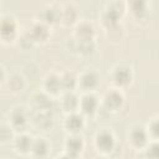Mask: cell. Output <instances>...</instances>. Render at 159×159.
Returning a JSON list of instances; mask_svg holds the SVG:
<instances>
[{
	"label": "cell",
	"mask_w": 159,
	"mask_h": 159,
	"mask_svg": "<svg viewBox=\"0 0 159 159\" xmlns=\"http://www.w3.org/2000/svg\"><path fill=\"white\" fill-rule=\"evenodd\" d=\"M43 88H45V93H47L48 96H56L58 94L62 88H61V82H60V75L56 73H50L45 77L43 81Z\"/></svg>",
	"instance_id": "cell-14"
},
{
	"label": "cell",
	"mask_w": 159,
	"mask_h": 159,
	"mask_svg": "<svg viewBox=\"0 0 159 159\" xmlns=\"http://www.w3.org/2000/svg\"><path fill=\"white\" fill-rule=\"evenodd\" d=\"M50 152V144L45 138H35L31 145V154L36 158H45Z\"/></svg>",
	"instance_id": "cell-16"
},
{
	"label": "cell",
	"mask_w": 159,
	"mask_h": 159,
	"mask_svg": "<svg viewBox=\"0 0 159 159\" xmlns=\"http://www.w3.org/2000/svg\"><path fill=\"white\" fill-rule=\"evenodd\" d=\"M147 129V133H148V137L149 139L152 140H157L158 139V118H152L148 123V125L145 127Z\"/></svg>",
	"instance_id": "cell-26"
},
{
	"label": "cell",
	"mask_w": 159,
	"mask_h": 159,
	"mask_svg": "<svg viewBox=\"0 0 159 159\" xmlns=\"http://www.w3.org/2000/svg\"><path fill=\"white\" fill-rule=\"evenodd\" d=\"M84 147L83 139L80 134H70L65 140V153L77 158L78 154L82 153Z\"/></svg>",
	"instance_id": "cell-10"
},
{
	"label": "cell",
	"mask_w": 159,
	"mask_h": 159,
	"mask_svg": "<svg viewBox=\"0 0 159 159\" xmlns=\"http://www.w3.org/2000/svg\"><path fill=\"white\" fill-rule=\"evenodd\" d=\"M94 27L88 21H80L75 29V37L78 41H91L94 40Z\"/></svg>",
	"instance_id": "cell-11"
},
{
	"label": "cell",
	"mask_w": 159,
	"mask_h": 159,
	"mask_svg": "<svg viewBox=\"0 0 159 159\" xmlns=\"http://www.w3.org/2000/svg\"><path fill=\"white\" fill-rule=\"evenodd\" d=\"M29 119H30V116L24 107H14L9 112V120H10L9 124L11 125L12 129L25 128Z\"/></svg>",
	"instance_id": "cell-9"
},
{
	"label": "cell",
	"mask_w": 159,
	"mask_h": 159,
	"mask_svg": "<svg viewBox=\"0 0 159 159\" xmlns=\"http://www.w3.org/2000/svg\"><path fill=\"white\" fill-rule=\"evenodd\" d=\"M6 83H7L9 89H10L11 92H14V93L21 92V91L24 89V87H25V80H24V77L20 76V75H17V73L12 75V76L7 80Z\"/></svg>",
	"instance_id": "cell-24"
},
{
	"label": "cell",
	"mask_w": 159,
	"mask_h": 159,
	"mask_svg": "<svg viewBox=\"0 0 159 159\" xmlns=\"http://www.w3.org/2000/svg\"><path fill=\"white\" fill-rule=\"evenodd\" d=\"M61 17V9H57L55 6H46L41 11L40 21H42L46 25H52L60 21Z\"/></svg>",
	"instance_id": "cell-17"
},
{
	"label": "cell",
	"mask_w": 159,
	"mask_h": 159,
	"mask_svg": "<svg viewBox=\"0 0 159 159\" xmlns=\"http://www.w3.org/2000/svg\"><path fill=\"white\" fill-rule=\"evenodd\" d=\"M106 36L108 40H112V41H118L122 39L123 36V27L120 24H116L111 27H107L106 29Z\"/></svg>",
	"instance_id": "cell-25"
},
{
	"label": "cell",
	"mask_w": 159,
	"mask_h": 159,
	"mask_svg": "<svg viewBox=\"0 0 159 159\" xmlns=\"http://www.w3.org/2000/svg\"><path fill=\"white\" fill-rule=\"evenodd\" d=\"M120 16H122V14H119L118 11H116V10L111 9L109 6H107L101 14V22L107 29V27H111V26H113L116 24H119Z\"/></svg>",
	"instance_id": "cell-19"
},
{
	"label": "cell",
	"mask_w": 159,
	"mask_h": 159,
	"mask_svg": "<svg viewBox=\"0 0 159 159\" xmlns=\"http://www.w3.org/2000/svg\"><path fill=\"white\" fill-rule=\"evenodd\" d=\"M149 137H148V133H147V129L143 125H139V124H135L133 125L129 132H128V142L129 144L133 147V148H137V149H142V148H145L147 144L149 143Z\"/></svg>",
	"instance_id": "cell-3"
},
{
	"label": "cell",
	"mask_w": 159,
	"mask_h": 159,
	"mask_svg": "<svg viewBox=\"0 0 159 159\" xmlns=\"http://www.w3.org/2000/svg\"><path fill=\"white\" fill-rule=\"evenodd\" d=\"M5 80V72H4V68L0 66V82H2Z\"/></svg>",
	"instance_id": "cell-30"
},
{
	"label": "cell",
	"mask_w": 159,
	"mask_h": 159,
	"mask_svg": "<svg viewBox=\"0 0 159 159\" xmlns=\"http://www.w3.org/2000/svg\"><path fill=\"white\" fill-rule=\"evenodd\" d=\"M60 82H61V88L65 92H73V89L77 87V76L71 72H63L60 75Z\"/></svg>",
	"instance_id": "cell-22"
},
{
	"label": "cell",
	"mask_w": 159,
	"mask_h": 159,
	"mask_svg": "<svg viewBox=\"0 0 159 159\" xmlns=\"http://www.w3.org/2000/svg\"><path fill=\"white\" fill-rule=\"evenodd\" d=\"M17 36V22L10 15H2L0 17V39L2 41L14 40Z\"/></svg>",
	"instance_id": "cell-5"
},
{
	"label": "cell",
	"mask_w": 159,
	"mask_h": 159,
	"mask_svg": "<svg viewBox=\"0 0 159 159\" xmlns=\"http://www.w3.org/2000/svg\"><path fill=\"white\" fill-rule=\"evenodd\" d=\"M99 108V101L93 93H84L78 102V111L82 116H93Z\"/></svg>",
	"instance_id": "cell-7"
},
{
	"label": "cell",
	"mask_w": 159,
	"mask_h": 159,
	"mask_svg": "<svg viewBox=\"0 0 159 159\" xmlns=\"http://www.w3.org/2000/svg\"><path fill=\"white\" fill-rule=\"evenodd\" d=\"M63 127L70 134H78L84 127V117L80 112L68 113L65 118Z\"/></svg>",
	"instance_id": "cell-8"
},
{
	"label": "cell",
	"mask_w": 159,
	"mask_h": 159,
	"mask_svg": "<svg viewBox=\"0 0 159 159\" xmlns=\"http://www.w3.org/2000/svg\"><path fill=\"white\" fill-rule=\"evenodd\" d=\"M94 147L102 154H109L116 147V137L109 129H102L94 137Z\"/></svg>",
	"instance_id": "cell-1"
},
{
	"label": "cell",
	"mask_w": 159,
	"mask_h": 159,
	"mask_svg": "<svg viewBox=\"0 0 159 159\" xmlns=\"http://www.w3.org/2000/svg\"><path fill=\"white\" fill-rule=\"evenodd\" d=\"M98 84H99V77L96 71L87 70L83 71L77 77V87H80L86 93H91L94 88H97Z\"/></svg>",
	"instance_id": "cell-6"
},
{
	"label": "cell",
	"mask_w": 159,
	"mask_h": 159,
	"mask_svg": "<svg viewBox=\"0 0 159 159\" xmlns=\"http://www.w3.org/2000/svg\"><path fill=\"white\" fill-rule=\"evenodd\" d=\"M34 120L39 127L48 128L52 124V116L51 111H35Z\"/></svg>",
	"instance_id": "cell-23"
},
{
	"label": "cell",
	"mask_w": 159,
	"mask_h": 159,
	"mask_svg": "<svg viewBox=\"0 0 159 159\" xmlns=\"http://www.w3.org/2000/svg\"><path fill=\"white\" fill-rule=\"evenodd\" d=\"M128 6L135 20H142V19L148 17V2L135 0V1L129 2Z\"/></svg>",
	"instance_id": "cell-21"
},
{
	"label": "cell",
	"mask_w": 159,
	"mask_h": 159,
	"mask_svg": "<svg viewBox=\"0 0 159 159\" xmlns=\"http://www.w3.org/2000/svg\"><path fill=\"white\" fill-rule=\"evenodd\" d=\"M32 140L34 139L29 134L21 133L14 138V148L19 154H29L31 152Z\"/></svg>",
	"instance_id": "cell-15"
},
{
	"label": "cell",
	"mask_w": 159,
	"mask_h": 159,
	"mask_svg": "<svg viewBox=\"0 0 159 159\" xmlns=\"http://www.w3.org/2000/svg\"><path fill=\"white\" fill-rule=\"evenodd\" d=\"M14 129L10 124H0V143H6L12 138Z\"/></svg>",
	"instance_id": "cell-28"
},
{
	"label": "cell",
	"mask_w": 159,
	"mask_h": 159,
	"mask_svg": "<svg viewBox=\"0 0 159 159\" xmlns=\"http://www.w3.org/2000/svg\"><path fill=\"white\" fill-rule=\"evenodd\" d=\"M124 104V96L118 88H112L107 91L103 96V107L108 112H117Z\"/></svg>",
	"instance_id": "cell-4"
},
{
	"label": "cell",
	"mask_w": 159,
	"mask_h": 159,
	"mask_svg": "<svg viewBox=\"0 0 159 159\" xmlns=\"http://www.w3.org/2000/svg\"><path fill=\"white\" fill-rule=\"evenodd\" d=\"M112 82L118 87V89L127 87L133 81V71L127 65H118L112 71Z\"/></svg>",
	"instance_id": "cell-2"
},
{
	"label": "cell",
	"mask_w": 159,
	"mask_h": 159,
	"mask_svg": "<svg viewBox=\"0 0 159 159\" xmlns=\"http://www.w3.org/2000/svg\"><path fill=\"white\" fill-rule=\"evenodd\" d=\"M77 17H78V12L73 5L67 4L61 9L60 22L65 25H73V24H77Z\"/></svg>",
	"instance_id": "cell-18"
},
{
	"label": "cell",
	"mask_w": 159,
	"mask_h": 159,
	"mask_svg": "<svg viewBox=\"0 0 159 159\" xmlns=\"http://www.w3.org/2000/svg\"><path fill=\"white\" fill-rule=\"evenodd\" d=\"M32 107L35 111H51V98L45 92H37L32 96Z\"/></svg>",
	"instance_id": "cell-20"
},
{
	"label": "cell",
	"mask_w": 159,
	"mask_h": 159,
	"mask_svg": "<svg viewBox=\"0 0 159 159\" xmlns=\"http://www.w3.org/2000/svg\"><path fill=\"white\" fill-rule=\"evenodd\" d=\"M29 34L31 36V39L34 40V42H45L48 36H50V30H48V25L43 24L42 21H36L31 25Z\"/></svg>",
	"instance_id": "cell-12"
},
{
	"label": "cell",
	"mask_w": 159,
	"mask_h": 159,
	"mask_svg": "<svg viewBox=\"0 0 159 159\" xmlns=\"http://www.w3.org/2000/svg\"><path fill=\"white\" fill-rule=\"evenodd\" d=\"M145 159H158V143L157 140L149 142L144 150Z\"/></svg>",
	"instance_id": "cell-27"
},
{
	"label": "cell",
	"mask_w": 159,
	"mask_h": 159,
	"mask_svg": "<svg viewBox=\"0 0 159 159\" xmlns=\"http://www.w3.org/2000/svg\"><path fill=\"white\" fill-rule=\"evenodd\" d=\"M78 102H80V98L76 96V93H73V92H65L62 94V97H61L60 106L68 114V113L78 112Z\"/></svg>",
	"instance_id": "cell-13"
},
{
	"label": "cell",
	"mask_w": 159,
	"mask_h": 159,
	"mask_svg": "<svg viewBox=\"0 0 159 159\" xmlns=\"http://www.w3.org/2000/svg\"><path fill=\"white\" fill-rule=\"evenodd\" d=\"M56 159H77V158H75V157H72V155H70L67 153H63L62 155H58Z\"/></svg>",
	"instance_id": "cell-29"
}]
</instances>
